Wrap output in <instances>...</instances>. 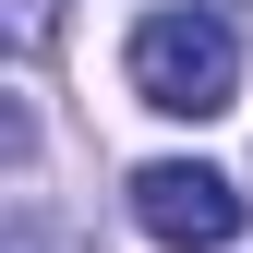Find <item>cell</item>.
<instances>
[{
  "instance_id": "1",
  "label": "cell",
  "mask_w": 253,
  "mask_h": 253,
  "mask_svg": "<svg viewBox=\"0 0 253 253\" xmlns=\"http://www.w3.org/2000/svg\"><path fill=\"white\" fill-rule=\"evenodd\" d=\"M121 84L157 109V121H217L241 97V37L217 12H193V0H169V12L133 24V48H121Z\"/></svg>"
},
{
  "instance_id": "2",
  "label": "cell",
  "mask_w": 253,
  "mask_h": 253,
  "mask_svg": "<svg viewBox=\"0 0 253 253\" xmlns=\"http://www.w3.org/2000/svg\"><path fill=\"white\" fill-rule=\"evenodd\" d=\"M241 181L229 169H193V157H157V169H133V229L169 241V253H229L241 241Z\"/></svg>"
},
{
  "instance_id": "3",
  "label": "cell",
  "mask_w": 253,
  "mask_h": 253,
  "mask_svg": "<svg viewBox=\"0 0 253 253\" xmlns=\"http://www.w3.org/2000/svg\"><path fill=\"white\" fill-rule=\"evenodd\" d=\"M12 48H24V60L48 48V0H12Z\"/></svg>"
}]
</instances>
